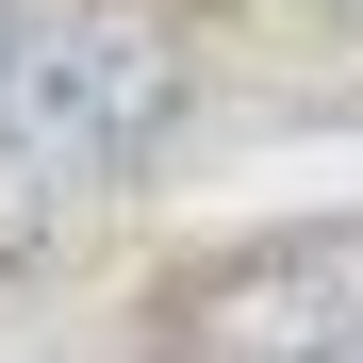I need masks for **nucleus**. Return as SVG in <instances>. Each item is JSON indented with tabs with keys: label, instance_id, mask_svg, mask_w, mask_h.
Here are the masks:
<instances>
[{
	"label": "nucleus",
	"instance_id": "f257e3e1",
	"mask_svg": "<svg viewBox=\"0 0 363 363\" xmlns=\"http://www.w3.org/2000/svg\"><path fill=\"white\" fill-rule=\"evenodd\" d=\"M182 133V33L149 0H33L0 50V264L67 231Z\"/></svg>",
	"mask_w": 363,
	"mask_h": 363
},
{
	"label": "nucleus",
	"instance_id": "f03ea898",
	"mask_svg": "<svg viewBox=\"0 0 363 363\" xmlns=\"http://www.w3.org/2000/svg\"><path fill=\"white\" fill-rule=\"evenodd\" d=\"M149 363H363V215L231 231L149 297Z\"/></svg>",
	"mask_w": 363,
	"mask_h": 363
},
{
	"label": "nucleus",
	"instance_id": "7ed1b4c3",
	"mask_svg": "<svg viewBox=\"0 0 363 363\" xmlns=\"http://www.w3.org/2000/svg\"><path fill=\"white\" fill-rule=\"evenodd\" d=\"M17 17H33V0H0V50H17Z\"/></svg>",
	"mask_w": 363,
	"mask_h": 363
}]
</instances>
